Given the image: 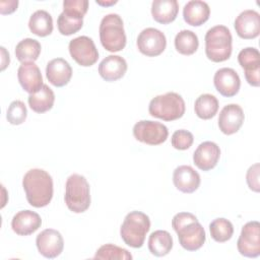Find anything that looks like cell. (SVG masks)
Masks as SVG:
<instances>
[{"label":"cell","mask_w":260,"mask_h":260,"mask_svg":"<svg viewBox=\"0 0 260 260\" xmlns=\"http://www.w3.org/2000/svg\"><path fill=\"white\" fill-rule=\"evenodd\" d=\"M22 187L27 202L37 208L47 206L53 197V180L42 169H31L22 179Z\"/></svg>","instance_id":"1"},{"label":"cell","mask_w":260,"mask_h":260,"mask_svg":"<svg viewBox=\"0 0 260 260\" xmlns=\"http://www.w3.org/2000/svg\"><path fill=\"white\" fill-rule=\"evenodd\" d=\"M172 226L178 235L180 245L187 251L200 249L205 242L204 228L190 212H179L172 219Z\"/></svg>","instance_id":"2"},{"label":"cell","mask_w":260,"mask_h":260,"mask_svg":"<svg viewBox=\"0 0 260 260\" xmlns=\"http://www.w3.org/2000/svg\"><path fill=\"white\" fill-rule=\"evenodd\" d=\"M205 54L212 62H223L232 55L233 38L224 25H215L205 35Z\"/></svg>","instance_id":"3"},{"label":"cell","mask_w":260,"mask_h":260,"mask_svg":"<svg viewBox=\"0 0 260 260\" xmlns=\"http://www.w3.org/2000/svg\"><path fill=\"white\" fill-rule=\"evenodd\" d=\"M64 199L72 212L82 213L87 210L90 205V189L85 177L72 174L67 178Z\"/></svg>","instance_id":"4"},{"label":"cell","mask_w":260,"mask_h":260,"mask_svg":"<svg viewBox=\"0 0 260 260\" xmlns=\"http://www.w3.org/2000/svg\"><path fill=\"white\" fill-rule=\"evenodd\" d=\"M149 229V217L145 213L135 210L125 216L120 229V235L126 245L132 248H141Z\"/></svg>","instance_id":"5"},{"label":"cell","mask_w":260,"mask_h":260,"mask_svg":"<svg viewBox=\"0 0 260 260\" xmlns=\"http://www.w3.org/2000/svg\"><path fill=\"white\" fill-rule=\"evenodd\" d=\"M100 40L102 46L109 52H119L126 46V35L123 20L119 14L110 13L103 17L100 23Z\"/></svg>","instance_id":"6"},{"label":"cell","mask_w":260,"mask_h":260,"mask_svg":"<svg viewBox=\"0 0 260 260\" xmlns=\"http://www.w3.org/2000/svg\"><path fill=\"white\" fill-rule=\"evenodd\" d=\"M148 112L164 121H174L185 114V102L179 93L170 91L154 96L149 103Z\"/></svg>","instance_id":"7"},{"label":"cell","mask_w":260,"mask_h":260,"mask_svg":"<svg viewBox=\"0 0 260 260\" xmlns=\"http://www.w3.org/2000/svg\"><path fill=\"white\" fill-rule=\"evenodd\" d=\"M133 135L140 142L149 145H158L167 140L169 130L162 123L141 120L134 125Z\"/></svg>","instance_id":"8"},{"label":"cell","mask_w":260,"mask_h":260,"mask_svg":"<svg viewBox=\"0 0 260 260\" xmlns=\"http://www.w3.org/2000/svg\"><path fill=\"white\" fill-rule=\"evenodd\" d=\"M237 247L245 257L256 258L260 255V223L257 220L249 221L242 228Z\"/></svg>","instance_id":"9"},{"label":"cell","mask_w":260,"mask_h":260,"mask_svg":"<svg viewBox=\"0 0 260 260\" xmlns=\"http://www.w3.org/2000/svg\"><path fill=\"white\" fill-rule=\"evenodd\" d=\"M68 49L71 57L80 66L88 67L98 61V49L95 48L93 41L86 36L77 37L71 40Z\"/></svg>","instance_id":"10"},{"label":"cell","mask_w":260,"mask_h":260,"mask_svg":"<svg viewBox=\"0 0 260 260\" xmlns=\"http://www.w3.org/2000/svg\"><path fill=\"white\" fill-rule=\"evenodd\" d=\"M136 44L140 53L147 57H155L165 51L167 39L159 29L147 27L138 35Z\"/></svg>","instance_id":"11"},{"label":"cell","mask_w":260,"mask_h":260,"mask_svg":"<svg viewBox=\"0 0 260 260\" xmlns=\"http://www.w3.org/2000/svg\"><path fill=\"white\" fill-rule=\"evenodd\" d=\"M238 61L245 70L247 82L252 86L260 84V53L256 48L248 47L240 51Z\"/></svg>","instance_id":"12"},{"label":"cell","mask_w":260,"mask_h":260,"mask_svg":"<svg viewBox=\"0 0 260 260\" xmlns=\"http://www.w3.org/2000/svg\"><path fill=\"white\" fill-rule=\"evenodd\" d=\"M37 248L44 257L52 259L59 256L64 248V241L61 234L53 229H46L36 239Z\"/></svg>","instance_id":"13"},{"label":"cell","mask_w":260,"mask_h":260,"mask_svg":"<svg viewBox=\"0 0 260 260\" xmlns=\"http://www.w3.org/2000/svg\"><path fill=\"white\" fill-rule=\"evenodd\" d=\"M244 119L243 109L237 104H230L224 106L219 113L218 127L223 134L232 135L239 131Z\"/></svg>","instance_id":"14"},{"label":"cell","mask_w":260,"mask_h":260,"mask_svg":"<svg viewBox=\"0 0 260 260\" xmlns=\"http://www.w3.org/2000/svg\"><path fill=\"white\" fill-rule=\"evenodd\" d=\"M235 29L242 39L257 38L260 32V14L252 9L244 10L235 20Z\"/></svg>","instance_id":"15"},{"label":"cell","mask_w":260,"mask_h":260,"mask_svg":"<svg viewBox=\"0 0 260 260\" xmlns=\"http://www.w3.org/2000/svg\"><path fill=\"white\" fill-rule=\"evenodd\" d=\"M213 83L216 90L223 96L232 98L239 92L241 79L238 73L228 67L218 69L213 77Z\"/></svg>","instance_id":"16"},{"label":"cell","mask_w":260,"mask_h":260,"mask_svg":"<svg viewBox=\"0 0 260 260\" xmlns=\"http://www.w3.org/2000/svg\"><path fill=\"white\" fill-rule=\"evenodd\" d=\"M17 78L21 87L29 94L38 92L44 85L41 70L35 62L21 63L17 70Z\"/></svg>","instance_id":"17"},{"label":"cell","mask_w":260,"mask_h":260,"mask_svg":"<svg viewBox=\"0 0 260 260\" xmlns=\"http://www.w3.org/2000/svg\"><path fill=\"white\" fill-rule=\"evenodd\" d=\"M219 156V146L212 141H204L200 143L194 151L193 161L198 169L206 172L217 165Z\"/></svg>","instance_id":"18"},{"label":"cell","mask_w":260,"mask_h":260,"mask_svg":"<svg viewBox=\"0 0 260 260\" xmlns=\"http://www.w3.org/2000/svg\"><path fill=\"white\" fill-rule=\"evenodd\" d=\"M175 187L183 193H193L200 185L199 174L190 166H179L173 174Z\"/></svg>","instance_id":"19"},{"label":"cell","mask_w":260,"mask_h":260,"mask_svg":"<svg viewBox=\"0 0 260 260\" xmlns=\"http://www.w3.org/2000/svg\"><path fill=\"white\" fill-rule=\"evenodd\" d=\"M46 75L51 84L61 87L70 81L72 76V68L65 59L56 58L47 64Z\"/></svg>","instance_id":"20"},{"label":"cell","mask_w":260,"mask_h":260,"mask_svg":"<svg viewBox=\"0 0 260 260\" xmlns=\"http://www.w3.org/2000/svg\"><path fill=\"white\" fill-rule=\"evenodd\" d=\"M41 216L31 210L18 211L11 220V228L19 236H28L41 228Z\"/></svg>","instance_id":"21"},{"label":"cell","mask_w":260,"mask_h":260,"mask_svg":"<svg viewBox=\"0 0 260 260\" xmlns=\"http://www.w3.org/2000/svg\"><path fill=\"white\" fill-rule=\"evenodd\" d=\"M127 71V62L118 55H109L99 65V73L106 81H116Z\"/></svg>","instance_id":"22"},{"label":"cell","mask_w":260,"mask_h":260,"mask_svg":"<svg viewBox=\"0 0 260 260\" xmlns=\"http://www.w3.org/2000/svg\"><path fill=\"white\" fill-rule=\"evenodd\" d=\"M210 8L208 4L200 0H191L187 2L183 8L184 20L192 25L199 26L208 20Z\"/></svg>","instance_id":"23"},{"label":"cell","mask_w":260,"mask_h":260,"mask_svg":"<svg viewBox=\"0 0 260 260\" xmlns=\"http://www.w3.org/2000/svg\"><path fill=\"white\" fill-rule=\"evenodd\" d=\"M179 12L177 0H154L151 4V14L155 21L168 24L174 21Z\"/></svg>","instance_id":"24"},{"label":"cell","mask_w":260,"mask_h":260,"mask_svg":"<svg viewBox=\"0 0 260 260\" xmlns=\"http://www.w3.org/2000/svg\"><path fill=\"white\" fill-rule=\"evenodd\" d=\"M173 248V238L169 232L157 230L150 234L148 239V249L156 257H162L170 253Z\"/></svg>","instance_id":"25"},{"label":"cell","mask_w":260,"mask_h":260,"mask_svg":"<svg viewBox=\"0 0 260 260\" xmlns=\"http://www.w3.org/2000/svg\"><path fill=\"white\" fill-rule=\"evenodd\" d=\"M27 102L34 112L42 114L53 108L55 94L47 84H44L38 92L28 95Z\"/></svg>","instance_id":"26"},{"label":"cell","mask_w":260,"mask_h":260,"mask_svg":"<svg viewBox=\"0 0 260 260\" xmlns=\"http://www.w3.org/2000/svg\"><path fill=\"white\" fill-rule=\"evenodd\" d=\"M30 31L39 37H47L53 31V19L46 10H37L34 12L28 21Z\"/></svg>","instance_id":"27"},{"label":"cell","mask_w":260,"mask_h":260,"mask_svg":"<svg viewBox=\"0 0 260 260\" xmlns=\"http://www.w3.org/2000/svg\"><path fill=\"white\" fill-rule=\"evenodd\" d=\"M41 44L37 40L26 38L16 45L15 56L21 63L35 62L41 54Z\"/></svg>","instance_id":"28"},{"label":"cell","mask_w":260,"mask_h":260,"mask_svg":"<svg viewBox=\"0 0 260 260\" xmlns=\"http://www.w3.org/2000/svg\"><path fill=\"white\" fill-rule=\"evenodd\" d=\"M194 110L195 114L200 119H211L215 116V114L218 111V101L214 95L210 93L201 94L195 101Z\"/></svg>","instance_id":"29"},{"label":"cell","mask_w":260,"mask_h":260,"mask_svg":"<svg viewBox=\"0 0 260 260\" xmlns=\"http://www.w3.org/2000/svg\"><path fill=\"white\" fill-rule=\"evenodd\" d=\"M198 46V37L192 30L183 29L176 35L175 48L180 54L186 56L192 55L197 51Z\"/></svg>","instance_id":"30"},{"label":"cell","mask_w":260,"mask_h":260,"mask_svg":"<svg viewBox=\"0 0 260 260\" xmlns=\"http://www.w3.org/2000/svg\"><path fill=\"white\" fill-rule=\"evenodd\" d=\"M209 231L211 238L215 242L223 243L232 238L234 234V226L230 220L223 217H219L210 222Z\"/></svg>","instance_id":"31"},{"label":"cell","mask_w":260,"mask_h":260,"mask_svg":"<svg viewBox=\"0 0 260 260\" xmlns=\"http://www.w3.org/2000/svg\"><path fill=\"white\" fill-rule=\"evenodd\" d=\"M94 259H118L131 260L132 255L126 249L118 247L113 244H106L101 246L93 257Z\"/></svg>","instance_id":"32"},{"label":"cell","mask_w":260,"mask_h":260,"mask_svg":"<svg viewBox=\"0 0 260 260\" xmlns=\"http://www.w3.org/2000/svg\"><path fill=\"white\" fill-rule=\"evenodd\" d=\"M59 32L63 36H70L77 32L83 25V19L68 15L65 12L60 13L57 19Z\"/></svg>","instance_id":"33"},{"label":"cell","mask_w":260,"mask_h":260,"mask_svg":"<svg viewBox=\"0 0 260 260\" xmlns=\"http://www.w3.org/2000/svg\"><path fill=\"white\" fill-rule=\"evenodd\" d=\"M26 116L27 110L24 103H22L21 101L16 100L9 105L6 113V118L10 124L20 125L25 121Z\"/></svg>","instance_id":"34"},{"label":"cell","mask_w":260,"mask_h":260,"mask_svg":"<svg viewBox=\"0 0 260 260\" xmlns=\"http://www.w3.org/2000/svg\"><path fill=\"white\" fill-rule=\"evenodd\" d=\"M88 1L87 0H64L63 1V12L68 15L81 18L87 12Z\"/></svg>","instance_id":"35"},{"label":"cell","mask_w":260,"mask_h":260,"mask_svg":"<svg viewBox=\"0 0 260 260\" xmlns=\"http://www.w3.org/2000/svg\"><path fill=\"white\" fill-rule=\"evenodd\" d=\"M193 140H194V137L190 131L180 129L173 133L171 142L174 148L179 150H185L192 145Z\"/></svg>","instance_id":"36"},{"label":"cell","mask_w":260,"mask_h":260,"mask_svg":"<svg viewBox=\"0 0 260 260\" xmlns=\"http://www.w3.org/2000/svg\"><path fill=\"white\" fill-rule=\"evenodd\" d=\"M259 164H255L251 166L246 175V180L249 188L254 191V192H259L260 191V184H259Z\"/></svg>","instance_id":"37"},{"label":"cell","mask_w":260,"mask_h":260,"mask_svg":"<svg viewBox=\"0 0 260 260\" xmlns=\"http://www.w3.org/2000/svg\"><path fill=\"white\" fill-rule=\"evenodd\" d=\"M18 6L17 0H8L0 1V12L1 14H10L16 10Z\"/></svg>","instance_id":"38"},{"label":"cell","mask_w":260,"mask_h":260,"mask_svg":"<svg viewBox=\"0 0 260 260\" xmlns=\"http://www.w3.org/2000/svg\"><path fill=\"white\" fill-rule=\"evenodd\" d=\"M1 54H2V66H1V70H4L7 65L9 64V54L7 53V51L5 50L4 47H1Z\"/></svg>","instance_id":"39"},{"label":"cell","mask_w":260,"mask_h":260,"mask_svg":"<svg viewBox=\"0 0 260 260\" xmlns=\"http://www.w3.org/2000/svg\"><path fill=\"white\" fill-rule=\"evenodd\" d=\"M95 3L96 4H99V5H102V6H110V5H114V4H116L117 3V1H114V0H112V1H100V0H96L95 1Z\"/></svg>","instance_id":"40"}]
</instances>
